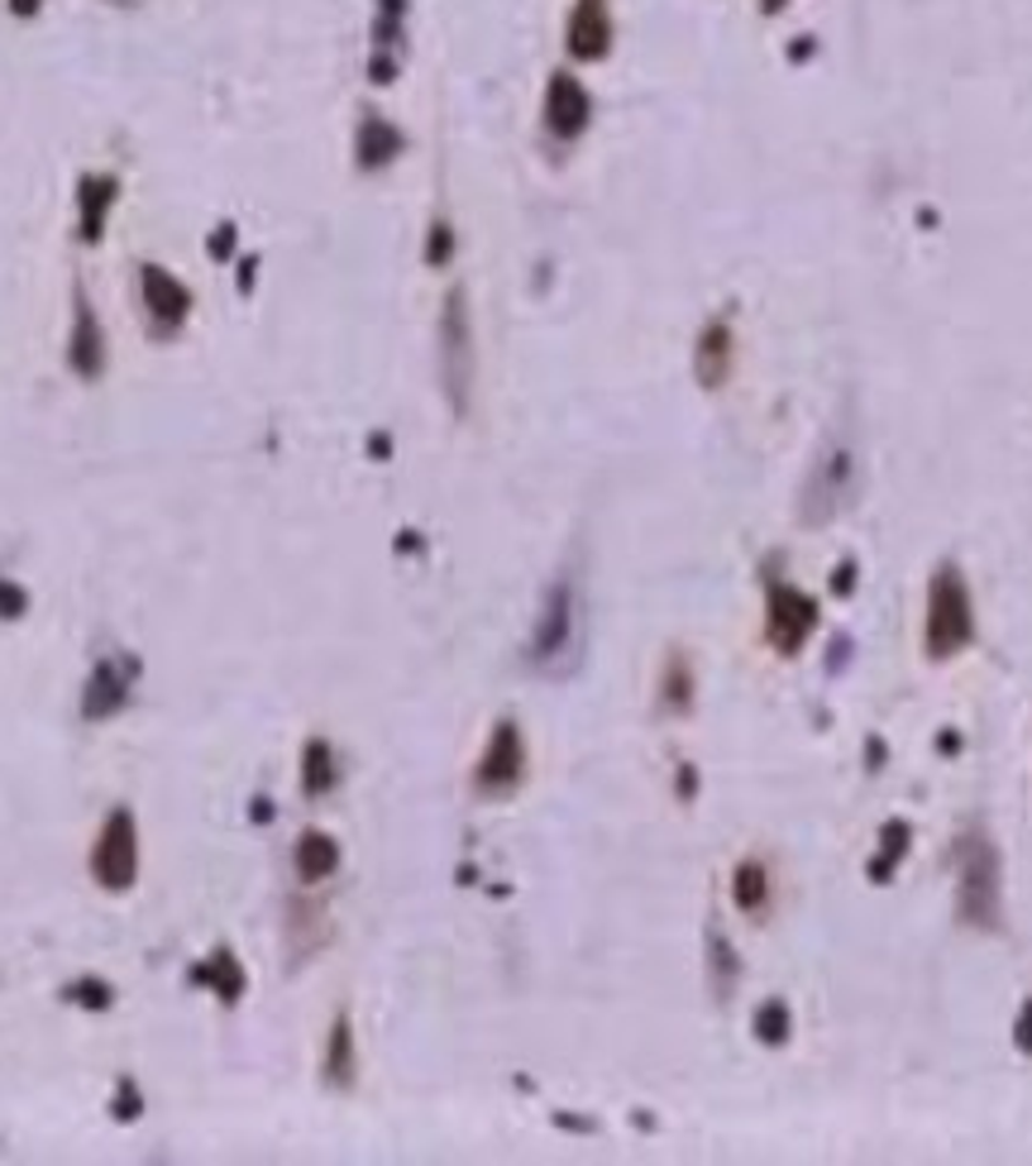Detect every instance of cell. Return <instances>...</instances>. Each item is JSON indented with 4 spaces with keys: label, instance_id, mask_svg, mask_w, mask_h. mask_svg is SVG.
<instances>
[{
    "label": "cell",
    "instance_id": "obj_1",
    "mask_svg": "<svg viewBox=\"0 0 1032 1166\" xmlns=\"http://www.w3.org/2000/svg\"><path fill=\"white\" fill-rule=\"evenodd\" d=\"M139 292H143V311H149V321L159 335H173L177 325L187 321V307H192L187 287H182L173 273H163L159 264L139 268Z\"/></svg>",
    "mask_w": 1032,
    "mask_h": 1166
},
{
    "label": "cell",
    "instance_id": "obj_2",
    "mask_svg": "<svg viewBox=\"0 0 1032 1166\" xmlns=\"http://www.w3.org/2000/svg\"><path fill=\"white\" fill-rule=\"evenodd\" d=\"M96 875H101V885H115V889H125L129 880H135V822H129L125 813H115L106 822V832H101V846H96Z\"/></svg>",
    "mask_w": 1032,
    "mask_h": 1166
},
{
    "label": "cell",
    "instance_id": "obj_3",
    "mask_svg": "<svg viewBox=\"0 0 1032 1166\" xmlns=\"http://www.w3.org/2000/svg\"><path fill=\"white\" fill-rule=\"evenodd\" d=\"M965 632H971V617H965V593L956 579H942L932 588V617H927V640H932L937 655H947L951 646H961Z\"/></svg>",
    "mask_w": 1032,
    "mask_h": 1166
},
{
    "label": "cell",
    "instance_id": "obj_4",
    "mask_svg": "<svg viewBox=\"0 0 1032 1166\" xmlns=\"http://www.w3.org/2000/svg\"><path fill=\"white\" fill-rule=\"evenodd\" d=\"M72 369L82 378H96L101 363H106V335H101L96 316H91L86 301H77V331H72V349H68Z\"/></svg>",
    "mask_w": 1032,
    "mask_h": 1166
},
{
    "label": "cell",
    "instance_id": "obj_5",
    "mask_svg": "<svg viewBox=\"0 0 1032 1166\" xmlns=\"http://www.w3.org/2000/svg\"><path fill=\"white\" fill-rule=\"evenodd\" d=\"M569 626H573V612H569V593H555L550 612H545V626H541V636H535V660H545V665H550L555 655H565V650L573 646Z\"/></svg>",
    "mask_w": 1032,
    "mask_h": 1166
},
{
    "label": "cell",
    "instance_id": "obj_6",
    "mask_svg": "<svg viewBox=\"0 0 1032 1166\" xmlns=\"http://www.w3.org/2000/svg\"><path fill=\"white\" fill-rule=\"evenodd\" d=\"M569 34H573V54H583V58L603 54V48H607V10H603V0H583V5L573 10Z\"/></svg>",
    "mask_w": 1032,
    "mask_h": 1166
},
{
    "label": "cell",
    "instance_id": "obj_7",
    "mask_svg": "<svg viewBox=\"0 0 1032 1166\" xmlns=\"http://www.w3.org/2000/svg\"><path fill=\"white\" fill-rule=\"evenodd\" d=\"M583 115H588V96L579 91V82L559 77V82L550 86V129H555V135H579Z\"/></svg>",
    "mask_w": 1032,
    "mask_h": 1166
},
{
    "label": "cell",
    "instance_id": "obj_8",
    "mask_svg": "<svg viewBox=\"0 0 1032 1166\" xmlns=\"http://www.w3.org/2000/svg\"><path fill=\"white\" fill-rule=\"evenodd\" d=\"M517 765H521L517 731L502 727L498 741H492V751H488V760H483V784H488V789H507V784L517 780Z\"/></svg>",
    "mask_w": 1032,
    "mask_h": 1166
},
{
    "label": "cell",
    "instance_id": "obj_9",
    "mask_svg": "<svg viewBox=\"0 0 1032 1166\" xmlns=\"http://www.w3.org/2000/svg\"><path fill=\"white\" fill-rule=\"evenodd\" d=\"M111 196H115V182L111 177H91L86 187H82V234H86V240H96L101 226H106Z\"/></svg>",
    "mask_w": 1032,
    "mask_h": 1166
},
{
    "label": "cell",
    "instance_id": "obj_10",
    "mask_svg": "<svg viewBox=\"0 0 1032 1166\" xmlns=\"http://www.w3.org/2000/svg\"><path fill=\"white\" fill-rule=\"evenodd\" d=\"M297 870H302L306 880L331 875L335 870V842H331V836H321V832L302 836V846H297Z\"/></svg>",
    "mask_w": 1032,
    "mask_h": 1166
},
{
    "label": "cell",
    "instance_id": "obj_11",
    "mask_svg": "<svg viewBox=\"0 0 1032 1166\" xmlns=\"http://www.w3.org/2000/svg\"><path fill=\"white\" fill-rule=\"evenodd\" d=\"M306 784L325 789V746H311V765H306Z\"/></svg>",
    "mask_w": 1032,
    "mask_h": 1166
},
{
    "label": "cell",
    "instance_id": "obj_12",
    "mask_svg": "<svg viewBox=\"0 0 1032 1166\" xmlns=\"http://www.w3.org/2000/svg\"><path fill=\"white\" fill-rule=\"evenodd\" d=\"M15 612H24V593L10 584H0V617H15Z\"/></svg>",
    "mask_w": 1032,
    "mask_h": 1166
}]
</instances>
